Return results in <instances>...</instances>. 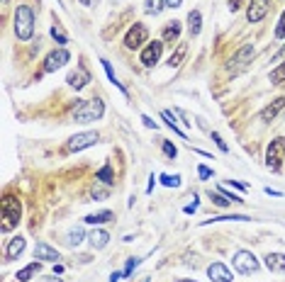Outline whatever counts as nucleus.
I'll return each mask as SVG.
<instances>
[{"label": "nucleus", "instance_id": "f257e3e1", "mask_svg": "<svg viewBox=\"0 0 285 282\" xmlns=\"http://www.w3.org/2000/svg\"><path fill=\"white\" fill-rule=\"evenodd\" d=\"M15 34L22 41H27L34 34V12L30 5H18L15 10Z\"/></svg>", "mask_w": 285, "mask_h": 282}, {"label": "nucleus", "instance_id": "f03ea898", "mask_svg": "<svg viewBox=\"0 0 285 282\" xmlns=\"http://www.w3.org/2000/svg\"><path fill=\"white\" fill-rule=\"evenodd\" d=\"M0 217H2V231H10L20 224V217H22V205H20L18 197L12 195H5L2 205H0Z\"/></svg>", "mask_w": 285, "mask_h": 282}, {"label": "nucleus", "instance_id": "7ed1b4c3", "mask_svg": "<svg viewBox=\"0 0 285 282\" xmlns=\"http://www.w3.org/2000/svg\"><path fill=\"white\" fill-rule=\"evenodd\" d=\"M105 114V105H102V100H88V102H80L76 107V112H74V122L78 124H88V122H95V119H100Z\"/></svg>", "mask_w": 285, "mask_h": 282}, {"label": "nucleus", "instance_id": "20e7f679", "mask_svg": "<svg viewBox=\"0 0 285 282\" xmlns=\"http://www.w3.org/2000/svg\"><path fill=\"white\" fill-rule=\"evenodd\" d=\"M283 156H285V139L278 136L268 144L266 149V166L270 170H280V163H283Z\"/></svg>", "mask_w": 285, "mask_h": 282}, {"label": "nucleus", "instance_id": "39448f33", "mask_svg": "<svg viewBox=\"0 0 285 282\" xmlns=\"http://www.w3.org/2000/svg\"><path fill=\"white\" fill-rule=\"evenodd\" d=\"M232 263L236 268V273H242V275H251V273L258 270V261H256V256L251 251H239Z\"/></svg>", "mask_w": 285, "mask_h": 282}, {"label": "nucleus", "instance_id": "423d86ee", "mask_svg": "<svg viewBox=\"0 0 285 282\" xmlns=\"http://www.w3.org/2000/svg\"><path fill=\"white\" fill-rule=\"evenodd\" d=\"M98 141H100V134L98 132H80L68 139V146L66 149L76 153V151H83V149H88V146H95Z\"/></svg>", "mask_w": 285, "mask_h": 282}, {"label": "nucleus", "instance_id": "0eeeda50", "mask_svg": "<svg viewBox=\"0 0 285 282\" xmlns=\"http://www.w3.org/2000/svg\"><path fill=\"white\" fill-rule=\"evenodd\" d=\"M146 39H149V29H146L142 22H136V24L130 27V32H127V37H124V46H127V49H139Z\"/></svg>", "mask_w": 285, "mask_h": 282}, {"label": "nucleus", "instance_id": "6e6552de", "mask_svg": "<svg viewBox=\"0 0 285 282\" xmlns=\"http://www.w3.org/2000/svg\"><path fill=\"white\" fill-rule=\"evenodd\" d=\"M68 58H71V54H68L66 49H56V51H52L49 56L44 58V73H54V71H58L64 63H68Z\"/></svg>", "mask_w": 285, "mask_h": 282}, {"label": "nucleus", "instance_id": "1a4fd4ad", "mask_svg": "<svg viewBox=\"0 0 285 282\" xmlns=\"http://www.w3.org/2000/svg\"><path fill=\"white\" fill-rule=\"evenodd\" d=\"M268 10H270V0H251L246 10L248 22H261L268 15Z\"/></svg>", "mask_w": 285, "mask_h": 282}, {"label": "nucleus", "instance_id": "9d476101", "mask_svg": "<svg viewBox=\"0 0 285 282\" xmlns=\"http://www.w3.org/2000/svg\"><path fill=\"white\" fill-rule=\"evenodd\" d=\"M161 51H164V41H152V44L142 51V63H144V66H154V63H158Z\"/></svg>", "mask_w": 285, "mask_h": 282}, {"label": "nucleus", "instance_id": "9b49d317", "mask_svg": "<svg viewBox=\"0 0 285 282\" xmlns=\"http://www.w3.org/2000/svg\"><path fill=\"white\" fill-rule=\"evenodd\" d=\"M66 83L71 85V88H76V90H80V88H86L88 83H90V73H88V68L86 66H78L74 73H68V78H66Z\"/></svg>", "mask_w": 285, "mask_h": 282}, {"label": "nucleus", "instance_id": "f8f14e48", "mask_svg": "<svg viewBox=\"0 0 285 282\" xmlns=\"http://www.w3.org/2000/svg\"><path fill=\"white\" fill-rule=\"evenodd\" d=\"M208 275L212 278V282H232V273L224 263H212L208 268Z\"/></svg>", "mask_w": 285, "mask_h": 282}, {"label": "nucleus", "instance_id": "ddd939ff", "mask_svg": "<svg viewBox=\"0 0 285 282\" xmlns=\"http://www.w3.org/2000/svg\"><path fill=\"white\" fill-rule=\"evenodd\" d=\"M285 107V97H278V100H273L268 107H264L261 110V122H273L276 117H278V112Z\"/></svg>", "mask_w": 285, "mask_h": 282}, {"label": "nucleus", "instance_id": "4468645a", "mask_svg": "<svg viewBox=\"0 0 285 282\" xmlns=\"http://www.w3.org/2000/svg\"><path fill=\"white\" fill-rule=\"evenodd\" d=\"M34 256H37L39 261H46V263H56L58 258H61L56 251H54L52 246H46V244H37V248H34Z\"/></svg>", "mask_w": 285, "mask_h": 282}, {"label": "nucleus", "instance_id": "2eb2a0df", "mask_svg": "<svg viewBox=\"0 0 285 282\" xmlns=\"http://www.w3.org/2000/svg\"><path fill=\"white\" fill-rule=\"evenodd\" d=\"M266 268L270 273H285V256L283 253H268Z\"/></svg>", "mask_w": 285, "mask_h": 282}, {"label": "nucleus", "instance_id": "dca6fc26", "mask_svg": "<svg viewBox=\"0 0 285 282\" xmlns=\"http://www.w3.org/2000/svg\"><path fill=\"white\" fill-rule=\"evenodd\" d=\"M22 251H24V239H22V236H15V239L10 241V246H8V251H5V261H15Z\"/></svg>", "mask_w": 285, "mask_h": 282}, {"label": "nucleus", "instance_id": "f3484780", "mask_svg": "<svg viewBox=\"0 0 285 282\" xmlns=\"http://www.w3.org/2000/svg\"><path fill=\"white\" fill-rule=\"evenodd\" d=\"M200 29H202V15H200L198 10H190L188 12V32L192 37H198Z\"/></svg>", "mask_w": 285, "mask_h": 282}, {"label": "nucleus", "instance_id": "a211bd4d", "mask_svg": "<svg viewBox=\"0 0 285 282\" xmlns=\"http://www.w3.org/2000/svg\"><path fill=\"white\" fill-rule=\"evenodd\" d=\"M88 241H90L93 248H105V246L110 244V234H108V231H102V229H95L93 234L88 236Z\"/></svg>", "mask_w": 285, "mask_h": 282}, {"label": "nucleus", "instance_id": "6ab92c4d", "mask_svg": "<svg viewBox=\"0 0 285 282\" xmlns=\"http://www.w3.org/2000/svg\"><path fill=\"white\" fill-rule=\"evenodd\" d=\"M251 56H254V46H251V44H244V46L236 51V56L232 58V63H234V66H246L248 61H251Z\"/></svg>", "mask_w": 285, "mask_h": 282}, {"label": "nucleus", "instance_id": "aec40b11", "mask_svg": "<svg viewBox=\"0 0 285 282\" xmlns=\"http://www.w3.org/2000/svg\"><path fill=\"white\" fill-rule=\"evenodd\" d=\"M110 219H112V212H110V209H102V212L88 214V217H86V224L98 226V224H105V222H110Z\"/></svg>", "mask_w": 285, "mask_h": 282}, {"label": "nucleus", "instance_id": "412c9836", "mask_svg": "<svg viewBox=\"0 0 285 282\" xmlns=\"http://www.w3.org/2000/svg\"><path fill=\"white\" fill-rule=\"evenodd\" d=\"M180 37V22H168L166 27H164V41H176V39Z\"/></svg>", "mask_w": 285, "mask_h": 282}, {"label": "nucleus", "instance_id": "4be33fe9", "mask_svg": "<svg viewBox=\"0 0 285 282\" xmlns=\"http://www.w3.org/2000/svg\"><path fill=\"white\" fill-rule=\"evenodd\" d=\"M95 178H98V180H100V183H105V185H112V183H114V173H112V166H110V163H105V166H102V168L98 170V175H95Z\"/></svg>", "mask_w": 285, "mask_h": 282}, {"label": "nucleus", "instance_id": "5701e85b", "mask_svg": "<svg viewBox=\"0 0 285 282\" xmlns=\"http://www.w3.org/2000/svg\"><path fill=\"white\" fill-rule=\"evenodd\" d=\"M37 273H39V263H32V265H27V268H22V270H20L18 280L20 282H30L34 275H37Z\"/></svg>", "mask_w": 285, "mask_h": 282}, {"label": "nucleus", "instance_id": "b1692460", "mask_svg": "<svg viewBox=\"0 0 285 282\" xmlns=\"http://www.w3.org/2000/svg\"><path fill=\"white\" fill-rule=\"evenodd\" d=\"M164 7H166V0H146L144 2V12L146 15H158Z\"/></svg>", "mask_w": 285, "mask_h": 282}, {"label": "nucleus", "instance_id": "393cba45", "mask_svg": "<svg viewBox=\"0 0 285 282\" xmlns=\"http://www.w3.org/2000/svg\"><path fill=\"white\" fill-rule=\"evenodd\" d=\"M100 63H102V68H105V73H108V78H110V83H112V85H117V88H120L122 93L127 95V90H124V85H122V83L117 80V75H114L112 66H110V61H105V58H100Z\"/></svg>", "mask_w": 285, "mask_h": 282}, {"label": "nucleus", "instance_id": "a878e982", "mask_svg": "<svg viewBox=\"0 0 285 282\" xmlns=\"http://www.w3.org/2000/svg\"><path fill=\"white\" fill-rule=\"evenodd\" d=\"M186 51H188V46H186V44H178L176 54H171V58H168V66H171V68H178L180 61H183V56H186Z\"/></svg>", "mask_w": 285, "mask_h": 282}, {"label": "nucleus", "instance_id": "bb28decb", "mask_svg": "<svg viewBox=\"0 0 285 282\" xmlns=\"http://www.w3.org/2000/svg\"><path fill=\"white\" fill-rule=\"evenodd\" d=\"M161 117H164V119L168 122V127H171V129H173V132H176V134H178L180 139H186V132H183V129H180L178 124H176V117H173V112H171V110H164V112H161Z\"/></svg>", "mask_w": 285, "mask_h": 282}, {"label": "nucleus", "instance_id": "cd10ccee", "mask_svg": "<svg viewBox=\"0 0 285 282\" xmlns=\"http://www.w3.org/2000/svg\"><path fill=\"white\" fill-rule=\"evenodd\" d=\"M280 83H285V63L270 71V85H280Z\"/></svg>", "mask_w": 285, "mask_h": 282}, {"label": "nucleus", "instance_id": "c85d7f7f", "mask_svg": "<svg viewBox=\"0 0 285 282\" xmlns=\"http://www.w3.org/2000/svg\"><path fill=\"white\" fill-rule=\"evenodd\" d=\"M158 180H161L166 188H178V185H180V175H168V173H164Z\"/></svg>", "mask_w": 285, "mask_h": 282}, {"label": "nucleus", "instance_id": "c756f323", "mask_svg": "<svg viewBox=\"0 0 285 282\" xmlns=\"http://www.w3.org/2000/svg\"><path fill=\"white\" fill-rule=\"evenodd\" d=\"M210 197H212V202H214L217 207H229V205H232V200H227L222 192H214V195L210 192Z\"/></svg>", "mask_w": 285, "mask_h": 282}, {"label": "nucleus", "instance_id": "7c9ffc66", "mask_svg": "<svg viewBox=\"0 0 285 282\" xmlns=\"http://www.w3.org/2000/svg\"><path fill=\"white\" fill-rule=\"evenodd\" d=\"M83 236H86V234H83V229H74V231L68 234V244H71V246H78L80 241H83Z\"/></svg>", "mask_w": 285, "mask_h": 282}, {"label": "nucleus", "instance_id": "2f4dec72", "mask_svg": "<svg viewBox=\"0 0 285 282\" xmlns=\"http://www.w3.org/2000/svg\"><path fill=\"white\" fill-rule=\"evenodd\" d=\"M161 149H164V153H166L168 158H176V156H178V149L173 146L171 141H164V144H161Z\"/></svg>", "mask_w": 285, "mask_h": 282}, {"label": "nucleus", "instance_id": "473e14b6", "mask_svg": "<svg viewBox=\"0 0 285 282\" xmlns=\"http://www.w3.org/2000/svg\"><path fill=\"white\" fill-rule=\"evenodd\" d=\"M139 263H142V258H130V261H127V268H124V278H130V275H132V270Z\"/></svg>", "mask_w": 285, "mask_h": 282}, {"label": "nucleus", "instance_id": "72a5a7b5", "mask_svg": "<svg viewBox=\"0 0 285 282\" xmlns=\"http://www.w3.org/2000/svg\"><path fill=\"white\" fill-rule=\"evenodd\" d=\"M220 192H222V195H224L227 200H232V202H244V200H242L239 195H234V192H229V190L224 188V185H220Z\"/></svg>", "mask_w": 285, "mask_h": 282}, {"label": "nucleus", "instance_id": "f704fd0d", "mask_svg": "<svg viewBox=\"0 0 285 282\" xmlns=\"http://www.w3.org/2000/svg\"><path fill=\"white\" fill-rule=\"evenodd\" d=\"M276 37H278V39L285 37V10H283V15H280V22H278V27H276Z\"/></svg>", "mask_w": 285, "mask_h": 282}, {"label": "nucleus", "instance_id": "c9c22d12", "mask_svg": "<svg viewBox=\"0 0 285 282\" xmlns=\"http://www.w3.org/2000/svg\"><path fill=\"white\" fill-rule=\"evenodd\" d=\"M52 37L56 39L58 44H66V41H68V39H66V34H64V32L58 29V27H52Z\"/></svg>", "mask_w": 285, "mask_h": 282}, {"label": "nucleus", "instance_id": "e433bc0d", "mask_svg": "<svg viewBox=\"0 0 285 282\" xmlns=\"http://www.w3.org/2000/svg\"><path fill=\"white\" fill-rule=\"evenodd\" d=\"M212 139L217 141V146H220V151H224V153H227L229 146H227V141H222V136H220V134H217V132H212Z\"/></svg>", "mask_w": 285, "mask_h": 282}, {"label": "nucleus", "instance_id": "4c0bfd02", "mask_svg": "<svg viewBox=\"0 0 285 282\" xmlns=\"http://www.w3.org/2000/svg\"><path fill=\"white\" fill-rule=\"evenodd\" d=\"M198 175H200L202 180H208V178H212V170H210L208 166H200V168H198Z\"/></svg>", "mask_w": 285, "mask_h": 282}, {"label": "nucleus", "instance_id": "58836bf2", "mask_svg": "<svg viewBox=\"0 0 285 282\" xmlns=\"http://www.w3.org/2000/svg\"><path fill=\"white\" fill-rule=\"evenodd\" d=\"M142 122H144V127H149V129H158V124H156V122H154L152 117H146V114H144V117H142Z\"/></svg>", "mask_w": 285, "mask_h": 282}, {"label": "nucleus", "instance_id": "ea45409f", "mask_svg": "<svg viewBox=\"0 0 285 282\" xmlns=\"http://www.w3.org/2000/svg\"><path fill=\"white\" fill-rule=\"evenodd\" d=\"M195 209H198V200L192 197V205H186V207H183V212H186V214H192Z\"/></svg>", "mask_w": 285, "mask_h": 282}, {"label": "nucleus", "instance_id": "a19ab883", "mask_svg": "<svg viewBox=\"0 0 285 282\" xmlns=\"http://www.w3.org/2000/svg\"><path fill=\"white\" fill-rule=\"evenodd\" d=\"M239 7H242V0H229V10L232 12H236Z\"/></svg>", "mask_w": 285, "mask_h": 282}, {"label": "nucleus", "instance_id": "79ce46f5", "mask_svg": "<svg viewBox=\"0 0 285 282\" xmlns=\"http://www.w3.org/2000/svg\"><path fill=\"white\" fill-rule=\"evenodd\" d=\"M78 2H80V5H86V7H93V5H98L100 0H78Z\"/></svg>", "mask_w": 285, "mask_h": 282}, {"label": "nucleus", "instance_id": "37998d69", "mask_svg": "<svg viewBox=\"0 0 285 282\" xmlns=\"http://www.w3.org/2000/svg\"><path fill=\"white\" fill-rule=\"evenodd\" d=\"M183 0H166V7H180Z\"/></svg>", "mask_w": 285, "mask_h": 282}, {"label": "nucleus", "instance_id": "c03bdc74", "mask_svg": "<svg viewBox=\"0 0 285 282\" xmlns=\"http://www.w3.org/2000/svg\"><path fill=\"white\" fill-rule=\"evenodd\" d=\"M39 282H64L61 278H56V275H52V278H42Z\"/></svg>", "mask_w": 285, "mask_h": 282}, {"label": "nucleus", "instance_id": "a18cd8bd", "mask_svg": "<svg viewBox=\"0 0 285 282\" xmlns=\"http://www.w3.org/2000/svg\"><path fill=\"white\" fill-rule=\"evenodd\" d=\"M120 278H124V273H112V275H110V282H117Z\"/></svg>", "mask_w": 285, "mask_h": 282}, {"label": "nucleus", "instance_id": "49530a36", "mask_svg": "<svg viewBox=\"0 0 285 282\" xmlns=\"http://www.w3.org/2000/svg\"><path fill=\"white\" fill-rule=\"evenodd\" d=\"M266 195H273V197H280L283 192H278V190H270V188H266Z\"/></svg>", "mask_w": 285, "mask_h": 282}, {"label": "nucleus", "instance_id": "de8ad7c7", "mask_svg": "<svg viewBox=\"0 0 285 282\" xmlns=\"http://www.w3.org/2000/svg\"><path fill=\"white\" fill-rule=\"evenodd\" d=\"M64 273V265H54V275H61Z\"/></svg>", "mask_w": 285, "mask_h": 282}, {"label": "nucleus", "instance_id": "09e8293b", "mask_svg": "<svg viewBox=\"0 0 285 282\" xmlns=\"http://www.w3.org/2000/svg\"><path fill=\"white\" fill-rule=\"evenodd\" d=\"M154 183H156V180H154V175H152V178H149V188H146V192H152L154 190Z\"/></svg>", "mask_w": 285, "mask_h": 282}, {"label": "nucleus", "instance_id": "8fccbe9b", "mask_svg": "<svg viewBox=\"0 0 285 282\" xmlns=\"http://www.w3.org/2000/svg\"><path fill=\"white\" fill-rule=\"evenodd\" d=\"M178 282H195V280H178Z\"/></svg>", "mask_w": 285, "mask_h": 282}, {"label": "nucleus", "instance_id": "3c124183", "mask_svg": "<svg viewBox=\"0 0 285 282\" xmlns=\"http://www.w3.org/2000/svg\"><path fill=\"white\" fill-rule=\"evenodd\" d=\"M2 2H8V0H2Z\"/></svg>", "mask_w": 285, "mask_h": 282}, {"label": "nucleus", "instance_id": "603ef678", "mask_svg": "<svg viewBox=\"0 0 285 282\" xmlns=\"http://www.w3.org/2000/svg\"><path fill=\"white\" fill-rule=\"evenodd\" d=\"M146 282H152V280H146Z\"/></svg>", "mask_w": 285, "mask_h": 282}]
</instances>
